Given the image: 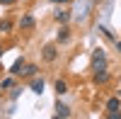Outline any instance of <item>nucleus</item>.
<instances>
[{
    "label": "nucleus",
    "mask_w": 121,
    "mask_h": 119,
    "mask_svg": "<svg viewBox=\"0 0 121 119\" xmlns=\"http://www.w3.org/2000/svg\"><path fill=\"white\" fill-rule=\"evenodd\" d=\"M0 24H3V19H0Z\"/></svg>",
    "instance_id": "19"
},
{
    "label": "nucleus",
    "mask_w": 121,
    "mask_h": 119,
    "mask_svg": "<svg viewBox=\"0 0 121 119\" xmlns=\"http://www.w3.org/2000/svg\"><path fill=\"white\" fill-rule=\"evenodd\" d=\"M109 78H112V75H109V71H107V68H99V71H95V83H97V85L109 83Z\"/></svg>",
    "instance_id": "3"
},
{
    "label": "nucleus",
    "mask_w": 121,
    "mask_h": 119,
    "mask_svg": "<svg viewBox=\"0 0 121 119\" xmlns=\"http://www.w3.org/2000/svg\"><path fill=\"white\" fill-rule=\"evenodd\" d=\"M3 54H5V49H3V46H0V58H3Z\"/></svg>",
    "instance_id": "18"
},
{
    "label": "nucleus",
    "mask_w": 121,
    "mask_h": 119,
    "mask_svg": "<svg viewBox=\"0 0 121 119\" xmlns=\"http://www.w3.org/2000/svg\"><path fill=\"white\" fill-rule=\"evenodd\" d=\"M7 87H15V78H5V80L0 83V92L7 90Z\"/></svg>",
    "instance_id": "13"
},
{
    "label": "nucleus",
    "mask_w": 121,
    "mask_h": 119,
    "mask_svg": "<svg viewBox=\"0 0 121 119\" xmlns=\"http://www.w3.org/2000/svg\"><path fill=\"white\" fill-rule=\"evenodd\" d=\"M68 39H70V29H68L65 24H60V29H58V34H56V41H58V44H65Z\"/></svg>",
    "instance_id": "4"
},
{
    "label": "nucleus",
    "mask_w": 121,
    "mask_h": 119,
    "mask_svg": "<svg viewBox=\"0 0 121 119\" xmlns=\"http://www.w3.org/2000/svg\"><path fill=\"white\" fill-rule=\"evenodd\" d=\"M53 17H56V22L65 24L68 19H70V12H68V10H58V12H53Z\"/></svg>",
    "instance_id": "8"
},
{
    "label": "nucleus",
    "mask_w": 121,
    "mask_h": 119,
    "mask_svg": "<svg viewBox=\"0 0 121 119\" xmlns=\"http://www.w3.org/2000/svg\"><path fill=\"white\" fill-rule=\"evenodd\" d=\"M24 66H27V61H24V58H17V61H15L12 66H10V75H19Z\"/></svg>",
    "instance_id": "5"
},
{
    "label": "nucleus",
    "mask_w": 121,
    "mask_h": 119,
    "mask_svg": "<svg viewBox=\"0 0 121 119\" xmlns=\"http://www.w3.org/2000/svg\"><path fill=\"white\" fill-rule=\"evenodd\" d=\"M99 68H107V54H104V49H95V51H92V71H99Z\"/></svg>",
    "instance_id": "1"
},
{
    "label": "nucleus",
    "mask_w": 121,
    "mask_h": 119,
    "mask_svg": "<svg viewBox=\"0 0 121 119\" xmlns=\"http://www.w3.org/2000/svg\"><path fill=\"white\" fill-rule=\"evenodd\" d=\"M116 49H119V51H121V39H116Z\"/></svg>",
    "instance_id": "16"
},
{
    "label": "nucleus",
    "mask_w": 121,
    "mask_h": 119,
    "mask_svg": "<svg viewBox=\"0 0 121 119\" xmlns=\"http://www.w3.org/2000/svg\"><path fill=\"white\" fill-rule=\"evenodd\" d=\"M53 87H56V92H58V95L68 92V85H65V80H56V85H53Z\"/></svg>",
    "instance_id": "12"
},
{
    "label": "nucleus",
    "mask_w": 121,
    "mask_h": 119,
    "mask_svg": "<svg viewBox=\"0 0 121 119\" xmlns=\"http://www.w3.org/2000/svg\"><path fill=\"white\" fill-rule=\"evenodd\" d=\"M19 27H22V29H32V27H34V17H32V15H22Z\"/></svg>",
    "instance_id": "9"
},
{
    "label": "nucleus",
    "mask_w": 121,
    "mask_h": 119,
    "mask_svg": "<svg viewBox=\"0 0 121 119\" xmlns=\"http://www.w3.org/2000/svg\"><path fill=\"white\" fill-rule=\"evenodd\" d=\"M36 71H39V66H34V63H27L24 68H22V78H32V75H36Z\"/></svg>",
    "instance_id": "6"
},
{
    "label": "nucleus",
    "mask_w": 121,
    "mask_h": 119,
    "mask_svg": "<svg viewBox=\"0 0 121 119\" xmlns=\"http://www.w3.org/2000/svg\"><path fill=\"white\" fill-rule=\"evenodd\" d=\"M32 92H36V95L44 92V78H36V80L32 83Z\"/></svg>",
    "instance_id": "11"
},
{
    "label": "nucleus",
    "mask_w": 121,
    "mask_h": 119,
    "mask_svg": "<svg viewBox=\"0 0 121 119\" xmlns=\"http://www.w3.org/2000/svg\"><path fill=\"white\" fill-rule=\"evenodd\" d=\"M17 0H0V5H15Z\"/></svg>",
    "instance_id": "15"
},
{
    "label": "nucleus",
    "mask_w": 121,
    "mask_h": 119,
    "mask_svg": "<svg viewBox=\"0 0 121 119\" xmlns=\"http://www.w3.org/2000/svg\"><path fill=\"white\" fill-rule=\"evenodd\" d=\"M116 110H121V100L119 97H109L107 100V112H116Z\"/></svg>",
    "instance_id": "7"
},
{
    "label": "nucleus",
    "mask_w": 121,
    "mask_h": 119,
    "mask_svg": "<svg viewBox=\"0 0 121 119\" xmlns=\"http://www.w3.org/2000/svg\"><path fill=\"white\" fill-rule=\"evenodd\" d=\"M10 29H12V24H10V22H7V19H5V22H3V24H0V34H7V32H10Z\"/></svg>",
    "instance_id": "14"
},
{
    "label": "nucleus",
    "mask_w": 121,
    "mask_h": 119,
    "mask_svg": "<svg viewBox=\"0 0 121 119\" xmlns=\"http://www.w3.org/2000/svg\"><path fill=\"white\" fill-rule=\"evenodd\" d=\"M56 117H63V119H68L70 117V107H65V105H56Z\"/></svg>",
    "instance_id": "10"
},
{
    "label": "nucleus",
    "mask_w": 121,
    "mask_h": 119,
    "mask_svg": "<svg viewBox=\"0 0 121 119\" xmlns=\"http://www.w3.org/2000/svg\"><path fill=\"white\" fill-rule=\"evenodd\" d=\"M56 58H58V51H56V44H46V46H44V61L53 63Z\"/></svg>",
    "instance_id": "2"
},
{
    "label": "nucleus",
    "mask_w": 121,
    "mask_h": 119,
    "mask_svg": "<svg viewBox=\"0 0 121 119\" xmlns=\"http://www.w3.org/2000/svg\"><path fill=\"white\" fill-rule=\"evenodd\" d=\"M51 3H68V0H51Z\"/></svg>",
    "instance_id": "17"
}]
</instances>
